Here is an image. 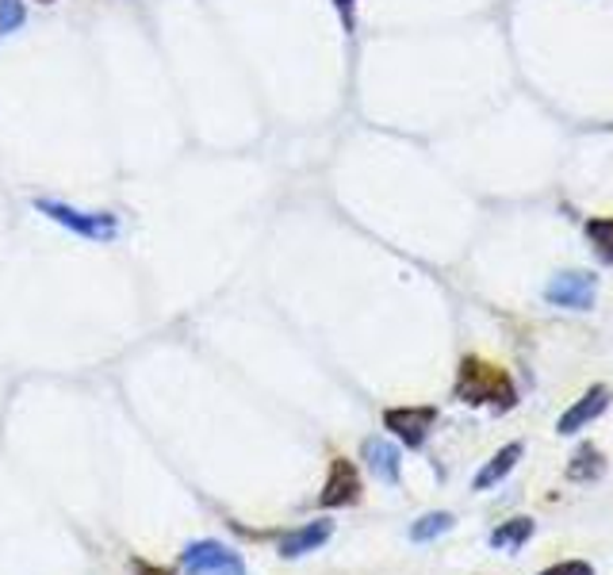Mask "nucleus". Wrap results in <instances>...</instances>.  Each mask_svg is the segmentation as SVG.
Instances as JSON below:
<instances>
[{
    "instance_id": "obj_1",
    "label": "nucleus",
    "mask_w": 613,
    "mask_h": 575,
    "mask_svg": "<svg viewBox=\"0 0 613 575\" xmlns=\"http://www.w3.org/2000/svg\"><path fill=\"white\" fill-rule=\"evenodd\" d=\"M456 399L468 407H491V411H510L517 403V388L506 368L491 365L484 357H464L456 368Z\"/></svg>"
},
{
    "instance_id": "obj_2",
    "label": "nucleus",
    "mask_w": 613,
    "mask_h": 575,
    "mask_svg": "<svg viewBox=\"0 0 613 575\" xmlns=\"http://www.w3.org/2000/svg\"><path fill=\"white\" fill-rule=\"evenodd\" d=\"M35 211L47 215L50 223H58V227L89 238V242H112V238L120 235V220H115L112 211H82L62 200H35Z\"/></svg>"
},
{
    "instance_id": "obj_3",
    "label": "nucleus",
    "mask_w": 613,
    "mask_h": 575,
    "mask_svg": "<svg viewBox=\"0 0 613 575\" xmlns=\"http://www.w3.org/2000/svg\"><path fill=\"white\" fill-rule=\"evenodd\" d=\"M180 572L185 575H250V567H246L242 552H235L230 545L208 537V541L185 545V552H180Z\"/></svg>"
},
{
    "instance_id": "obj_4",
    "label": "nucleus",
    "mask_w": 613,
    "mask_h": 575,
    "mask_svg": "<svg viewBox=\"0 0 613 575\" xmlns=\"http://www.w3.org/2000/svg\"><path fill=\"white\" fill-rule=\"evenodd\" d=\"M364 495L361 472L349 457H334L330 461V476H326L323 491H318V507L323 511H346V507H356Z\"/></svg>"
},
{
    "instance_id": "obj_5",
    "label": "nucleus",
    "mask_w": 613,
    "mask_h": 575,
    "mask_svg": "<svg viewBox=\"0 0 613 575\" xmlns=\"http://www.w3.org/2000/svg\"><path fill=\"white\" fill-rule=\"evenodd\" d=\"M434 422H437V407H388V411H384V426H388L406 449L426 446Z\"/></svg>"
},
{
    "instance_id": "obj_6",
    "label": "nucleus",
    "mask_w": 613,
    "mask_h": 575,
    "mask_svg": "<svg viewBox=\"0 0 613 575\" xmlns=\"http://www.w3.org/2000/svg\"><path fill=\"white\" fill-rule=\"evenodd\" d=\"M545 296H549V303H556V308L587 311V308H595V276L560 273V276H552V284L545 288Z\"/></svg>"
},
{
    "instance_id": "obj_7",
    "label": "nucleus",
    "mask_w": 613,
    "mask_h": 575,
    "mask_svg": "<svg viewBox=\"0 0 613 575\" xmlns=\"http://www.w3.org/2000/svg\"><path fill=\"white\" fill-rule=\"evenodd\" d=\"M334 537V522L330 518H315V522H303V526L288 529V534H280V545H276V552H280L284 560H299L306 557V552H318L326 541Z\"/></svg>"
},
{
    "instance_id": "obj_8",
    "label": "nucleus",
    "mask_w": 613,
    "mask_h": 575,
    "mask_svg": "<svg viewBox=\"0 0 613 575\" xmlns=\"http://www.w3.org/2000/svg\"><path fill=\"white\" fill-rule=\"evenodd\" d=\"M361 461L368 464V472L379 484L396 487L399 479H403V457H399V446H391L388 438H364Z\"/></svg>"
},
{
    "instance_id": "obj_9",
    "label": "nucleus",
    "mask_w": 613,
    "mask_h": 575,
    "mask_svg": "<svg viewBox=\"0 0 613 575\" xmlns=\"http://www.w3.org/2000/svg\"><path fill=\"white\" fill-rule=\"evenodd\" d=\"M605 407H610V388H605V384H595V388L583 391V399H575V403L567 407L556 429L564 434V438H572V434H579L583 426H590Z\"/></svg>"
},
{
    "instance_id": "obj_10",
    "label": "nucleus",
    "mask_w": 613,
    "mask_h": 575,
    "mask_svg": "<svg viewBox=\"0 0 613 575\" xmlns=\"http://www.w3.org/2000/svg\"><path fill=\"white\" fill-rule=\"evenodd\" d=\"M522 453H525V446L522 441H510V446H502L499 453L491 457V461L484 464V468L476 472V479H472V487L476 491H487V487H495V484H502V479L514 472V464L522 461Z\"/></svg>"
},
{
    "instance_id": "obj_11",
    "label": "nucleus",
    "mask_w": 613,
    "mask_h": 575,
    "mask_svg": "<svg viewBox=\"0 0 613 575\" xmlns=\"http://www.w3.org/2000/svg\"><path fill=\"white\" fill-rule=\"evenodd\" d=\"M605 476V457L598 446H590V441H583L579 449H575L572 464H567V479L572 484H590V479H602Z\"/></svg>"
},
{
    "instance_id": "obj_12",
    "label": "nucleus",
    "mask_w": 613,
    "mask_h": 575,
    "mask_svg": "<svg viewBox=\"0 0 613 575\" xmlns=\"http://www.w3.org/2000/svg\"><path fill=\"white\" fill-rule=\"evenodd\" d=\"M452 526H456V518H452L449 511H429L411 526V541L414 545H429V541H437V537L449 534Z\"/></svg>"
},
{
    "instance_id": "obj_13",
    "label": "nucleus",
    "mask_w": 613,
    "mask_h": 575,
    "mask_svg": "<svg viewBox=\"0 0 613 575\" xmlns=\"http://www.w3.org/2000/svg\"><path fill=\"white\" fill-rule=\"evenodd\" d=\"M533 537V518H510L499 529H491V549H522Z\"/></svg>"
},
{
    "instance_id": "obj_14",
    "label": "nucleus",
    "mask_w": 613,
    "mask_h": 575,
    "mask_svg": "<svg viewBox=\"0 0 613 575\" xmlns=\"http://www.w3.org/2000/svg\"><path fill=\"white\" fill-rule=\"evenodd\" d=\"M587 238H590V246H595L598 258H602L605 265H613V220H590Z\"/></svg>"
},
{
    "instance_id": "obj_15",
    "label": "nucleus",
    "mask_w": 613,
    "mask_h": 575,
    "mask_svg": "<svg viewBox=\"0 0 613 575\" xmlns=\"http://www.w3.org/2000/svg\"><path fill=\"white\" fill-rule=\"evenodd\" d=\"M27 20V9H24V0H0V39L12 32H20Z\"/></svg>"
},
{
    "instance_id": "obj_16",
    "label": "nucleus",
    "mask_w": 613,
    "mask_h": 575,
    "mask_svg": "<svg viewBox=\"0 0 613 575\" xmlns=\"http://www.w3.org/2000/svg\"><path fill=\"white\" fill-rule=\"evenodd\" d=\"M537 575H595V567H590L587 560H564V564H552Z\"/></svg>"
},
{
    "instance_id": "obj_17",
    "label": "nucleus",
    "mask_w": 613,
    "mask_h": 575,
    "mask_svg": "<svg viewBox=\"0 0 613 575\" xmlns=\"http://www.w3.org/2000/svg\"><path fill=\"white\" fill-rule=\"evenodd\" d=\"M130 572H135V575H177L173 567L153 564V560H142V557H130Z\"/></svg>"
},
{
    "instance_id": "obj_18",
    "label": "nucleus",
    "mask_w": 613,
    "mask_h": 575,
    "mask_svg": "<svg viewBox=\"0 0 613 575\" xmlns=\"http://www.w3.org/2000/svg\"><path fill=\"white\" fill-rule=\"evenodd\" d=\"M341 12V20H346V32H353V0H334Z\"/></svg>"
},
{
    "instance_id": "obj_19",
    "label": "nucleus",
    "mask_w": 613,
    "mask_h": 575,
    "mask_svg": "<svg viewBox=\"0 0 613 575\" xmlns=\"http://www.w3.org/2000/svg\"><path fill=\"white\" fill-rule=\"evenodd\" d=\"M35 4H54V0H35Z\"/></svg>"
}]
</instances>
